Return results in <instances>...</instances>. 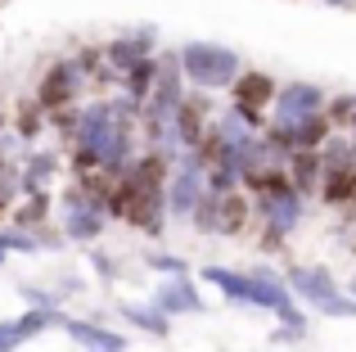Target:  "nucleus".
Returning a JSON list of instances; mask_svg holds the SVG:
<instances>
[{
	"label": "nucleus",
	"instance_id": "nucleus-1",
	"mask_svg": "<svg viewBox=\"0 0 356 352\" xmlns=\"http://www.w3.org/2000/svg\"><path fill=\"white\" fill-rule=\"evenodd\" d=\"M77 95V63H54L50 72L41 77V86H36V104L41 109H59V104H68V99Z\"/></svg>",
	"mask_w": 356,
	"mask_h": 352
},
{
	"label": "nucleus",
	"instance_id": "nucleus-2",
	"mask_svg": "<svg viewBox=\"0 0 356 352\" xmlns=\"http://www.w3.org/2000/svg\"><path fill=\"white\" fill-rule=\"evenodd\" d=\"M99 226H104V212H99V203H90V199H68V217H63L68 239H95Z\"/></svg>",
	"mask_w": 356,
	"mask_h": 352
},
{
	"label": "nucleus",
	"instance_id": "nucleus-3",
	"mask_svg": "<svg viewBox=\"0 0 356 352\" xmlns=\"http://www.w3.org/2000/svg\"><path fill=\"white\" fill-rule=\"evenodd\" d=\"M185 68H190L199 81L217 86V81H226V72H230V59H226L221 50H203V45H194V50H185Z\"/></svg>",
	"mask_w": 356,
	"mask_h": 352
},
{
	"label": "nucleus",
	"instance_id": "nucleus-4",
	"mask_svg": "<svg viewBox=\"0 0 356 352\" xmlns=\"http://www.w3.org/2000/svg\"><path fill=\"white\" fill-rule=\"evenodd\" d=\"M63 330H68L81 348H90V352H122V348H127V339H122V335L99 330V326H90V321H63Z\"/></svg>",
	"mask_w": 356,
	"mask_h": 352
},
{
	"label": "nucleus",
	"instance_id": "nucleus-5",
	"mask_svg": "<svg viewBox=\"0 0 356 352\" xmlns=\"http://www.w3.org/2000/svg\"><path fill=\"white\" fill-rule=\"evenodd\" d=\"M50 176H54V159H50V154H36V159L27 163V172H23V185H27V190H41Z\"/></svg>",
	"mask_w": 356,
	"mask_h": 352
},
{
	"label": "nucleus",
	"instance_id": "nucleus-6",
	"mask_svg": "<svg viewBox=\"0 0 356 352\" xmlns=\"http://www.w3.org/2000/svg\"><path fill=\"white\" fill-rule=\"evenodd\" d=\"M27 344V330H23V321H0V352H18Z\"/></svg>",
	"mask_w": 356,
	"mask_h": 352
},
{
	"label": "nucleus",
	"instance_id": "nucleus-7",
	"mask_svg": "<svg viewBox=\"0 0 356 352\" xmlns=\"http://www.w3.org/2000/svg\"><path fill=\"white\" fill-rule=\"evenodd\" d=\"M0 248H14V253H36V248H41V239H32L27 235V230H0Z\"/></svg>",
	"mask_w": 356,
	"mask_h": 352
},
{
	"label": "nucleus",
	"instance_id": "nucleus-8",
	"mask_svg": "<svg viewBox=\"0 0 356 352\" xmlns=\"http://www.w3.org/2000/svg\"><path fill=\"white\" fill-rule=\"evenodd\" d=\"M158 303H163V307H194V294L185 289L181 280H172V285H163V294H158Z\"/></svg>",
	"mask_w": 356,
	"mask_h": 352
},
{
	"label": "nucleus",
	"instance_id": "nucleus-9",
	"mask_svg": "<svg viewBox=\"0 0 356 352\" xmlns=\"http://www.w3.org/2000/svg\"><path fill=\"white\" fill-rule=\"evenodd\" d=\"M127 317L145 330H163V317H154V312H145V307H127Z\"/></svg>",
	"mask_w": 356,
	"mask_h": 352
},
{
	"label": "nucleus",
	"instance_id": "nucleus-10",
	"mask_svg": "<svg viewBox=\"0 0 356 352\" xmlns=\"http://www.w3.org/2000/svg\"><path fill=\"white\" fill-rule=\"evenodd\" d=\"M23 298L32 303V307H54V298L45 289H32V285H23Z\"/></svg>",
	"mask_w": 356,
	"mask_h": 352
},
{
	"label": "nucleus",
	"instance_id": "nucleus-11",
	"mask_svg": "<svg viewBox=\"0 0 356 352\" xmlns=\"http://www.w3.org/2000/svg\"><path fill=\"white\" fill-rule=\"evenodd\" d=\"M5 203H9V194H5V185H0V212H5Z\"/></svg>",
	"mask_w": 356,
	"mask_h": 352
},
{
	"label": "nucleus",
	"instance_id": "nucleus-12",
	"mask_svg": "<svg viewBox=\"0 0 356 352\" xmlns=\"http://www.w3.org/2000/svg\"><path fill=\"white\" fill-rule=\"evenodd\" d=\"M0 262H5V248H0Z\"/></svg>",
	"mask_w": 356,
	"mask_h": 352
},
{
	"label": "nucleus",
	"instance_id": "nucleus-13",
	"mask_svg": "<svg viewBox=\"0 0 356 352\" xmlns=\"http://www.w3.org/2000/svg\"><path fill=\"white\" fill-rule=\"evenodd\" d=\"M0 127H5V113H0Z\"/></svg>",
	"mask_w": 356,
	"mask_h": 352
}]
</instances>
